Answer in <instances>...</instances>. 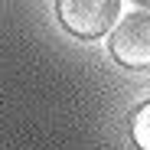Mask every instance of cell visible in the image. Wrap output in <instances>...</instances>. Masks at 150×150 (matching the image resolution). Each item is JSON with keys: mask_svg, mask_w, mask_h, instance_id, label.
<instances>
[{"mask_svg": "<svg viewBox=\"0 0 150 150\" xmlns=\"http://www.w3.org/2000/svg\"><path fill=\"white\" fill-rule=\"evenodd\" d=\"M131 4H137V7H144V10H150V0H131Z\"/></svg>", "mask_w": 150, "mask_h": 150, "instance_id": "277c9868", "label": "cell"}, {"mask_svg": "<svg viewBox=\"0 0 150 150\" xmlns=\"http://www.w3.org/2000/svg\"><path fill=\"white\" fill-rule=\"evenodd\" d=\"M131 137H134L137 150H150V101H144L131 114Z\"/></svg>", "mask_w": 150, "mask_h": 150, "instance_id": "3957f363", "label": "cell"}, {"mask_svg": "<svg viewBox=\"0 0 150 150\" xmlns=\"http://www.w3.org/2000/svg\"><path fill=\"white\" fill-rule=\"evenodd\" d=\"M108 49L117 65L131 72H150V13L124 16L108 39Z\"/></svg>", "mask_w": 150, "mask_h": 150, "instance_id": "7a4b0ae2", "label": "cell"}, {"mask_svg": "<svg viewBox=\"0 0 150 150\" xmlns=\"http://www.w3.org/2000/svg\"><path fill=\"white\" fill-rule=\"evenodd\" d=\"M121 13L117 0H56L59 23L79 39H101Z\"/></svg>", "mask_w": 150, "mask_h": 150, "instance_id": "6da1fadb", "label": "cell"}]
</instances>
